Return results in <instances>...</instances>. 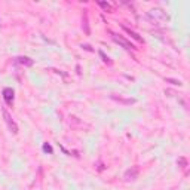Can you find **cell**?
Wrapping results in <instances>:
<instances>
[{
  "instance_id": "ba28073f",
  "label": "cell",
  "mask_w": 190,
  "mask_h": 190,
  "mask_svg": "<svg viewBox=\"0 0 190 190\" xmlns=\"http://www.w3.org/2000/svg\"><path fill=\"white\" fill-rule=\"evenodd\" d=\"M17 61L21 62V64H25V66H33V61L27 57H19V58H17Z\"/></svg>"
},
{
  "instance_id": "52a82bcc",
  "label": "cell",
  "mask_w": 190,
  "mask_h": 190,
  "mask_svg": "<svg viewBox=\"0 0 190 190\" xmlns=\"http://www.w3.org/2000/svg\"><path fill=\"white\" fill-rule=\"evenodd\" d=\"M122 28H123V30H125L126 33H128L129 36H132V37H134V39H135L137 42H143V39H141V37H140V36H138L137 33H134V31H131L129 28H126V27H125V25H122Z\"/></svg>"
},
{
  "instance_id": "8fae6325",
  "label": "cell",
  "mask_w": 190,
  "mask_h": 190,
  "mask_svg": "<svg viewBox=\"0 0 190 190\" xmlns=\"http://www.w3.org/2000/svg\"><path fill=\"white\" fill-rule=\"evenodd\" d=\"M43 150H45V151H49V153H52V147H50L49 144H45V146H43Z\"/></svg>"
},
{
  "instance_id": "6da1fadb",
  "label": "cell",
  "mask_w": 190,
  "mask_h": 190,
  "mask_svg": "<svg viewBox=\"0 0 190 190\" xmlns=\"http://www.w3.org/2000/svg\"><path fill=\"white\" fill-rule=\"evenodd\" d=\"M149 18L151 19V21H155V22H158V24H162V22H167L168 19H169V17H168V14L163 9H160V8H153V9H150L149 10Z\"/></svg>"
},
{
  "instance_id": "9c48e42d",
  "label": "cell",
  "mask_w": 190,
  "mask_h": 190,
  "mask_svg": "<svg viewBox=\"0 0 190 190\" xmlns=\"http://www.w3.org/2000/svg\"><path fill=\"white\" fill-rule=\"evenodd\" d=\"M98 5H99L101 8H103L104 10H108V12H111V10H113V8H111V6H110L108 3H104V2H99Z\"/></svg>"
},
{
  "instance_id": "30bf717a",
  "label": "cell",
  "mask_w": 190,
  "mask_h": 190,
  "mask_svg": "<svg viewBox=\"0 0 190 190\" xmlns=\"http://www.w3.org/2000/svg\"><path fill=\"white\" fill-rule=\"evenodd\" d=\"M83 12H85V14H83V18H85V24H83L85 25V31L89 33V27H88V14H86L88 10H83Z\"/></svg>"
},
{
  "instance_id": "5b68a950",
  "label": "cell",
  "mask_w": 190,
  "mask_h": 190,
  "mask_svg": "<svg viewBox=\"0 0 190 190\" xmlns=\"http://www.w3.org/2000/svg\"><path fill=\"white\" fill-rule=\"evenodd\" d=\"M113 39H115V42H117L119 45H122L125 49H128V50H131V49H135L128 40H125L123 37H120V36H117V34H113Z\"/></svg>"
},
{
  "instance_id": "277c9868",
  "label": "cell",
  "mask_w": 190,
  "mask_h": 190,
  "mask_svg": "<svg viewBox=\"0 0 190 190\" xmlns=\"http://www.w3.org/2000/svg\"><path fill=\"white\" fill-rule=\"evenodd\" d=\"M111 98L115 99V101H117V103H120V104H125V106H131V104H135L137 103V99L135 98H123V97H117V95H111Z\"/></svg>"
},
{
  "instance_id": "8992f818",
  "label": "cell",
  "mask_w": 190,
  "mask_h": 190,
  "mask_svg": "<svg viewBox=\"0 0 190 190\" xmlns=\"http://www.w3.org/2000/svg\"><path fill=\"white\" fill-rule=\"evenodd\" d=\"M3 97H5V101L8 104H12V101H14V91H12L10 88H6L3 91Z\"/></svg>"
},
{
  "instance_id": "3957f363",
  "label": "cell",
  "mask_w": 190,
  "mask_h": 190,
  "mask_svg": "<svg viewBox=\"0 0 190 190\" xmlns=\"http://www.w3.org/2000/svg\"><path fill=\"white\" fill-rule=\"evenodd\" d=\"M137 177H138V167H131L128 171L125 172L123 178H125L126 181H131V180H135Z\"/></svg>"
},
{
  "instance_id": "7a4b0ae2",
  "label": "cell",
  "mask_w": 190,
  "mask_h": 190,
  "mask_svg": "<svg viewBox=\"0 0 190 190\" xmlns=\"http://www.w3.org/2000/svg\"><path fill=\"white\" fill-rule=\"evenodd\" d=\"M2 113H3V119H5V122H6V125H8L9 131H10L12 134H18V125L14 122L12 116L9 115V111H8L6 108H3V110H2Z\"/></svg>"
}]
</instances>
